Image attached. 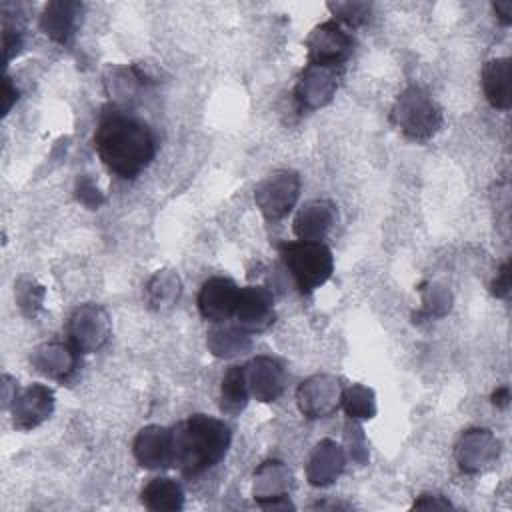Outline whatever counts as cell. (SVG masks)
Here are the masks:
<instances>
[{
    "mask_svg": "<svg viewBox=\"0 0 512 512\" xmlns=\"http://www.w3.org/2000/svg\"><path fill=\"white\" fill-rule=\"evenodd\" d=\"M94 150L110 172L134 180L154 160L156 136L144 120L114 108L98 120Z\"/></svg>",
    "mask_w": 512,
    "mask_h": 512,
    "instance_id": "obj_1",
    "label": "cell"
},
{
    "mask_svg": "<svg viewBox=\"0 0 512 512\" xmlns=\"http://www.w3.org/2000/svg\"><path fill=\"white\" fill-rule=\"evenodd\" d=\"M232 442L230 426L206 414H192L172 428V468L198 476L218 464Z\"/></svg>",
    "mask_w": 512,
    "mask_h": 512,
    "instance_id": "obj_2",
    "label": "cell"
},
{
    "mask_svg": "<svg viewBox=\"0 0 512 512\" xmlns=\"http://www.w3.org/2000/svg\"><path fill=\"white\" fill-rule=\"evenodd\" d=\"M392 124L410 140H430L442 126V108L422 88L410 86L398 94L390 110Z\"/></svg>",
    "mask_w": 512,
    "mask_h": 512,
    "instance_id": "obj_3",
    "label": "cell"
},
{
    "mask_svg": "<svg viewBox=\"0 0 512 512\" xmlns=\"http://www.w3.org/2000/svg\"><path fill=\"white\" fill-rule=\"evenodd\" d=\"M278 250L302 294L320 288L334 272V256L324 242H284Z\"/></svg>",
    "mask_w": 512,
    "mask_h": 512,
    "instance_id": "obj_4",
    "label": "cell"
},
{
    "mask_svg": "<svg viewBox=\"0 0 512 512\" xmlns=\"http://www.w3.org/2000/svg\"><path fill=\"white\" fill-rule=\"evenodd\" d=\"M300 176L294 170L268 174L254 190V202L266 220H282L300 198Z\"/></svg>",
    "mask_w": 512,
    "mask_h": 512,
    "instance_id": "obj_5",
    "label": "cell"
},
{
    "mask_svg": "<svg viewBox=\"0 0 512 512\" xmlns=\"http://www.w3.org/2000/svg\"><path fill=\"white\" fill-rule=\"evenodd\" d=\"M112 334V322L108 312L94 302L78 306L68 320L70 344L78 354H92L100 350Z\"/></svg>",
    "mask_w": 512,
    "mask_h": 512,
    "instance_id": "obj_6",
    "label": "cell"
},
{
    "mask_svg": "<svg viewBox=\"0 0 512 512\" xmlns=\"http://www.w3.org/2000/svg\"><path fill=\"white\" fill-rule=\"evenodd\" d=\"M342 68L340 66H324V64H310L302 68L296 86H294V100L300 110H318L326 106L340 84Z\"/></svg>",
    "mask_w": 512,
    "mask_h": 512,
    "instance_id": "obj_7",
    "label": "cell"
},
{
    "mask_svg": "<svg viewBox=\"0 0 512 512\" xmlns=\"http://www.w3.org/2000/svg\"><path fill=\"white\" fill-rule=\"evenodd\" d=\"M306 56L310 64L344 66L352 52V38L336 20L318 24L306 38Z\"/></svg>",
    "mask_w": 512,
    "mask_h": 512,
    "instance_id": "obj_8",
    "label": "cell"
},
{
    "mask_svg": "<svg viewBox=\"0 0 512 512\" xmlns=\"http://www.w3.org/2000/svg\"><path fill=\"white\" fill-rule=\"evenodd\" d=\"M340 396H342V388L334 376L314 374L298 386L296 404L304 418L318 420L338 410Z\"/></svg>",
    "mask_w": 512,
    "mask_h": 512,
    "instance_id": "obj_9",
    "label": "cell"
},
{
    "mask_svg": "<svg viewBox=\"0 0 512 512\" xmlns=\"http://www.w3.org/2000/svg\"><path fill=\"white\" fill-rule=\"evenodd\" d=\"M274 320L276 310L272 290L260 284L242 286L234 310V322L248 334H260L268 330L274 324Z\"/></svg>",
    "mask_w": 512,
    "mask_h": 512,
    "instance_id": "obj_10",
    "label": "cell"
},
{
    "mask_svg": "<svg viewBox=\"0 0 512 512\" xmlns=\"http://www.w3.org/2000/svg\"><path fill=\"white\" fill-rule=\"evenodd\" d=\"M290 480L292 474L280 460H266L254 472V486L252 494L254 500L264 510H292L294 504L290 502Z\"/></svg>",
    "mask_w": 512,
    "mask_h": 512,
    "instance_id": "obj_11",
    "label": "cell"
},
{
    "mask_svg": "<svg viewBox=\"0 0 512 512\" xmlns=\"http://www.w3.org/2000/svg\"><path fill=\"white\" fill-rule=\"evenodd\" d=\"M500 454L498 438L486 428H470L466 430L456 448L454 456L462 472L476 474L490 468Z\"/></svg>",
    "mask_w": 512,
    "mask_h": 512,
    "instance_id": "obj_12",
    "label": "cell"
},
{
    "mask_svg": "<svg viewBox=\"0 0 512 512\" xmlns=\"http://www.w3.org/2000/svg\"><path fill=\"white\" fill-rule=\"evenodd\" d=\"M238 294H240V288L232 278H226V276L208 278L198 292L200 316L210 322H226L234 318Z\"/></svg>",
    "mask_w": 512,
    "mask_h": 512,
    "instance_id": "obj_13",
    "label": "cell"
},
{
    "mask_svg": "<svg viewBox=\"0 0 512 512\" xmlns=\"http://www.w3.org/2000/svg\"><path fill=\"white\" fill-rule=\"evenodd\" d=\"M12 424L18 430H32L46 422L54 412V392L44 384H30L14 398Z\"/></svg>",
    "mask_w": 512,
    "mask_h": 512,
    "instance_id": "obj_14",
    "label": "cell"
},
{
    "mask_svg": "<svg viewBox=\"0 0 512 512\" xmlns=\"http://www.w3.org/2000/svg\"><path fill=\"white\" fill-rule=\"evenodd\" d=\"M250 396L258 402H274L286 386V370L278 358L256 356L244 364Z\"/></svg>",
    "mask_w": 512,
    "mask_h": 512,
    "instance_id": "obj_15",
    "label": "cell"
},
{
    "mask_svg": "<svg viewBox=\"0 0 512 512\" xmlns=\"http://www.w3.org/2000/svg\"><path fill=\"white\" fill-rule=\"evenodd\" d=\"M132 452L142 468L158 470L172 466V428L148 424L138 430Z\"/></svg>",
    "mask_w": 512,
    "mask_h": 512,
    "instance_id": "obj_16",
    "label": "cell"
},
{
    "mask_svg": "<svg viewBox=\"0 0 512 512\" xmlns=\"http://www.w3.org/2000/svg\"><path fill=\"white\" fill-rule=\"evenodd\" d=\"M82 4L74 0H52L44 6L40 14L42 32L56 44H70L74 38L80 20H82Z\"/></svg>",
    "mask_w": 512,
    "mask_h": 512,
    "instance_id": "obj_17",
    "label": "cell"
},
{
    "mask_svg": "<svg viewBox=\"0 0 512 512\" xmlns=\"http://www.w3.org/2000/svg\"><path fill=\"white\" fill-rule=\"evenodd\" d=\"M336 220H338V210L332 202L310 200L298 210L292 222V230L302 242H322L334 228Z\"/></svg>",
    "mask_w": 512,
    "mask_h": 512,
    "instance_id": "obj_18",
    "label": "cell"
},
{
    "mask_svg": "<svg viewBox=\"0 0 512 512\" xmlns=\"http://www.w3.org/2000/svg\"><path fill=\"white\" fill-rule=\"evenodd\" d=\"M344 466H346L344 448L338 442L324 438L314 446L306 462V480L316 488L330 486L338 480Z\"/></svg>",
    "mask_w": 512,
    "mask_h": 512,
    "instance_id": "obj_19",
    "label": "cell"
},
{
    "mask_svg": "<svg viewBox=\"0 0 512 512\" xmlns=\"http://www.w3.org/2000/svg\"><path fill=\"white\" fill-rule=\"evenodd\" d=\"M32 368L52 380H66L74 374L78 364V352L72 344L46 342L34 348L30 356Z\"/></svg>",
    "mask_w": 512,
    "mask_h": 512,
    "instance_id": "obj_20",
    "label": "cell"
},
{
    "mask_svg": "<svg viewBox=\"0 0 512 512\" xmlns=\"http://www.w3.org/2000/svg\"><path fill=\"white\" fill-rule=\"evenodd\" d=\"M482 90L492 108L512 106V64L510 58H492L482 66Z\"/></svg>",
    "mask_w": 512,
    "mask_h": 512,
    "instance_id": "obj_21",
    "label": "cell"
},
{
    "mask_svg": "<svg viewBox=\"0 0 512 512\" xmlns=\"http://www.w3.org/2000/svg\"><path fill=\"white\" fill-rule=\"evenodd\" d=\"M206 346L216 358H234L252 348V334L242 330L236 322H214L206 334Z\"/></svg>",
    "mask_w": 512,
    "mask_h": 512,
    "instance_id": "obj_22",
    "label": "cell"
},
{
    "mask_svg": "<svg viewBox=\"0 0 512 512\" xmlns=\"http://www.w3.org/2000/svg\"><path fill=\"white\" fill-rule=\"evenodd\" d=\"M140 502L154 512H176L184 506V490L174 478L158 476L142 488Z\"/></svg>",
    "mask_w": 512,
    "mask_h": 512,
    "instance_id": "obj_23",
    "label": "cell"
},
{
    "mask_svg": "<svg viewBox=\"0 0 512 512\" xmlns=\"http://www.w3.org/2000/svg\"><path fill=\"white\" fill-rule=\"evenodd\" d=\"M180 294H182V280L178 272L172 268L156 270L144 286V298L148 308L158 312L172 308L178 302Z\"/></svg>",
    "mask_w": 512,
    "mask_h": 512,
    "instance_id": "obj_24",
    "label": "cell"
},
{
    "mask_svg": "<svg viewBox=\"0 0 512 512\" xmlns=\"http://www.w3.org/2000/svg\"><path fill=\"white\" fill-rule=\"evenodd\" d=\"M248 398H250V390H248L244 366L228 368L220 384V410L224 414L236 416L246 408Z\"/></svg>",
    "mask_w": 512,
    "mask_h": 512,
    "instance_id": "obj_25",
    "label": "cell"
},
{
    "mask_svg": "<svg viewBox=\"0 0 512 512\" xmlns=\"http://www.w3.org/2000/svg\"><path fill=\"white\" fill-rule=\"evenodd\" d=\"M340 404L352 420H370L376 416L374 390L364 384H350L348 388H344Z\"/></svg>",
    "mask_w": 512,
    "mask_h": 512,
    "instance_id": "obj_26",
    "label": "cell"
},
{
    "mask_svg": "<svg viewBox=\"0 0 512 512\" xmlns=\"http://www.w3.org/2000/svg\"><path fill=\"white\" fill-rule=\"evenodd\" d=\"M326 6L332 12L336 22L348 24L352 28L362 26L368 20L370 10H372L370 2H358V0H352V2L350 0H346V2L338 0V2H328Z\"/></svg>",
    "mask_w": 512,
    "mask_h": 512,
    "instance_id": "obj_27",
    "label": "cell"
},
{
    "mask_svg": "<svg viewBox=\"0 0 512 512\" xmlns=\"http://www.w3.org/2000/svg\"><path fill=\"white\" fill-rule=\"evenodd\" d=\"M44 286L32 278H22L16 282V302L26 316H34L42 308Z\"/></svg>",
    "mask_w": 512,
    "mask_h": 512,
    "instance_id": "obj_28",
    "label": "cell"
},
{
    "mask_svg": "<svg viewBox=\"0 0 512 512\" xmlns=\"http://www.w3.org/2000/svg\"><path fill=\"white\" fill-rule=\"evenodd\" d=\"M2 46H4V66L22 50L24 46V32L18 20H10L8 16L2 18Z\"/></svg>",
    "mask_w": 512,
    "mask_h": 512,
    "instance_id": "obj_29",
    "label": "cell"
},
{
    "mask_svg": "<svg viewBox=\"0 0 512 512\" xmlns=\"http://www.w3.org/2000/svg\"><path fill=\"white\" fill-rule=\"evenodd\" d=\"M346 440H348V452H350V458L356 462V464H366L368 460V444H366V438H364V432L362 428L356 424V422H348L346 426Z\"/></svg>",
    "mask_w": 512,
    "mask_h": 512,
    "instance_id": "obj_30",
    "label": "cell"
},
{
    "mask_svg": "<svg viewBox=\"0 0 512 512\" xmlns=\"http://www.w3.org/2000/svg\"><path fill=\"white\" fill-rule=\"evenodd\" d=\"M450 292L444 286L432 284L428 292H424V304H426V312L434 314V316H442L450 310Z\"/></svg>",
    "mask_w": 512,
    "mask_h": 512,
    "instance_id": "obj_31",
    "label": "cell"
},
{
    "mask_svg": "<svg viewBox=\"0 0 512 512\" xmlns=\"http://www.w3.org/2000/svg\"><path fill=\"white\" fill-rule=\"evenodd\" d=\"M76 198H78L86 208H90V210H96V208L104 202L102 192H100V190L92 184V180L86 178V176L78 178V182H76Z\"/></svg>",
    "mask_w": 512,
    "mask_h": 512,
    "instance_id": "obj_32",
    "label": "cell"
},
{
    "mask_svg": "<svg viewBox=\"0 0 512 512\" xmlns=\"http://www.w3.org/2000/svg\"><path fill=\"white\" fill-rule=\"evenodd\" d=\"M490 290H492V294H494L496 298H506V296L510 294V262H504V264H502V268H500V272L496 274V278H494Z\"/></svg>",
    "mask_w": 512,
    "mask_h": 512,
    "instance_id": "obj_33",
    "label": "cell"
},
{
    "mask_svg": "<svg viewBox=\"0 0 512 512\" xmlns=\"http://www.w3.org/2000/svg\"><path fill=\"white\" fill-rule=\"evenodd\" d=\"M2 114L6 116L8 112H10V108L16 104V100H18V88H16V84L12 82V78L10 76H4V82H2Z\"/></svg>",
    "mask_w": 512,
    "mask_h": 512,
    "instance_id": "obj_34",
    "label": "cell"
},
{
    "mask_svg": "<svg viewBox=\"0 0 512 512\" xmlns=\"http://www.w3.org/2000/svg\"><path fill=\"white\" fill-rule=\"evenodd\" d=\"M412 506L414 508H450L452 504L440 494H420V498L414 500Z\"/></svg>",
    "mask_w": 512,
    "mask_h": 512,
    "instance_id": "obj_35",
    "label": "cell"
},
{
    "mask_svg": "<svg viewBox=\"0 0 512 512\" xmlns=\"http://www.w3.org/2000/svg\"><path fill=\"white\" fill-rule=\"evenodd\" d=\"M2 400H4V408H10L14 398L18 396V386L16 380L10 374H4V384H2Z\"/></svg>",
    "mask_w": 512,
    "mask_h": 512,
    "instance_id": "obj_36",
    "label": "cell"
},
{
    "mask_svg": "<svg viewBox=\"0 0 512 512\" xmlns=\"http://www.w3.org/2000/svg\"><path fill=\"white\" fill-rule=\"evenodd\" d=\"M494 12H496L498 20H500L504 26L512 24V2H510V0H498V2H494Z\"/></svg>",
    "mask_w": 512,
    "mask_h": 512,
    "instance_id": "obj_37",
    "label": "cell"
},
{
    "mask_svg": "<svg viewBox=\"0 0 512 512\" xmlns=\"http://www.w3.org/2000/svg\"><path fill=\"white\" fill-rule=\"evenodd\" d=\"M508 400H510V390L508 386H500L492 392V404L500 406V408H506L508 406Z\"/></svg>",
    "mask_w": 512,
    "mask_h": 512,
    "instance_id": "obj_38",
    "label": "cell"
}]
</instances>
